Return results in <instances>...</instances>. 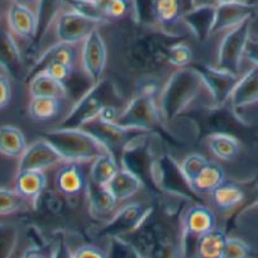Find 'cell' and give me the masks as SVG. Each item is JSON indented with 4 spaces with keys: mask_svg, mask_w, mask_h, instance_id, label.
<instances>
[{
    "mask_svg": "<svg viewBox=\"0 0 258 258\" xmlns=\"http://www.w3.org/2000/svg\"><path fill=\"white\" fill-rule=\"evenodd\" d=\"M18 244V229L14 225L0 223V258L13 255Z\"/></svg>",
    "mask_w": 258,
    "mask_h": 258,
    "instance_id": "cell-35",
    "label": "cell"
},
{
    "mask_svg": "<svg viewBox=\"0 0 258 258\" xmlns=\"http://www.w3.org/2000/svg\"><path fill=\"white\" fill-rule=\"evenodd\" d=\"M41 73H44L46 75L51 76V78L66 84L69 80H70L71 76H73L74 66L64 63V62L53 61V62H49V63L47 64L46 68H44Z\"/></svg>",
    "mask_w": 258,
    "mask_h": 258,
    "instance_id": "cell-38",
    "label": "cell"
},
{
    "mask_svg": "<svg viewBox=\"0 0 258 258\" xmlns=\"http://www.w3.org/2000/svg\"><path fill=\"white\" fill-rule=\"evenodd\" d=\"M217 4H229V3H235L238 0H215Z\"/></svg>",
    "mask_w": 258,
    "mask_h": 258,
    "instance_id": "cell-46",
    "label": "cell"
},
{
    "mask_svg": "<svg viewBox=\"0 0 258 258\" xmlns=\"http://www.w3.org/2000/svg\"><path fill=\"white\" fill-rule=\"evenodd\" d=\"M57 190L68 198L78 197L85 191L88 180L80 162H68L58 168L54 177Z\"/></svg>",
    "mask_w": 258,
    "mask_h": 258,
    "instance_id": "cell-15",
    "label": "cell"
},
{
    "mask_svg": "<svg viewBox=\"0 0 258 258\" xmlns=\"http://www.w3.org/2000/svg\"><path fill=\"white\" fill-rule=\"evenodd\" d=\"M250 247L240 238H228L223 258H244L249 255Z\"/></svg>",
    "mask_w": 258,
    "mask_h": 258,
    "instance_id": "cell-39",
    "label": "cell"
},
{
    "mask_svg": "<svg viewBox=\"0 0 258 258\" xmlns=\"http://www.w3.org/2000/svg\"><path fill=\"white\" fill-rule=\"evenodd\" d=\"M61 162H64L63 157L54 150L51 143H48L43 138V140L36 141L31 146H27L23 155L19 157L18 171H44Z\"/></svg>",
    "mask_w": 258,
    "mask_h": 258,
    "instance_id": "cell-11",
    "label": "cell"
},
{
    "mask_svg": "<svg viewBox=\"0 0 258 258\" xmlns=\"http://www.w3.org/2000/svg\"><path fill=\"white\" fill-rule=\"evenodd\" d=\"M203 95L212 99L199 71L191 66L178 68L171 74L160 94L158 106L162 119L170 123Z\"/></svg>",
    "mask_w": 258,
    "mask_h": 258,
    "instance_id": "cell-1",
    "label": "cell"
},
{
    "mask_svg": "<svg viewBox=\"0 0 258 258\" xmlns=\"http://www.w3.org/2000/svg\"><path fill=\"white\" fill-rule=\"evenodd\" d=\"M214 228H217V218L209 208L197 205L186 212L183 218V230L186 234L199 238Z\"/></svg>",
    "mask_w": 258,
    "mask_h": 258,
    "instance_id": "cell-21",
    "label": "cell"
},
{
    "mask_svg": "<svg viewBox=\"0 0 258 258\" xmlns=\"http://www.w3.org/2000/svg\"><path fill=\"white\" fill-rule=\"evenodd\" d=\"M208 162L209 161L207 158L203 157L202 155H198V153H192V155H188L187 157H185L180 167L185 178L190 183V186L192 181L198 177V175L202 172L203 168L208 165Z\"/></svg>",
    "mask_w": 258,
    "mask_h": 258,
    "instance_id": "cell-36",
    "label": "cell"
},
{
    "mask_svg": "<svg viewBox=\"0 0 258 258\" xmlns=\"http://www.w3.org/2000/svg\"><path fill=\"white\" fill-rule=\"evenodd\" d=\"M230 103L235 109L252 105L258 101V64L253 63L252 68L238 79L232 94Z\"/></svg>",
    "mask_w": 258,
    "mask_h": 258,
    "instance_id": "cell-17",
    "label": "cell"
},
{
    "mask_svg": "<svg viewBox=\"0 0 258 258\" xmlns=\"http://www.w3.org/2000/svg\"><path fill=\"white\" fill-rule=\"evenodd\" d=\"M61 111V99L53 96H32L28 113L33 120L47 121L56 118Z\"/></svg>",
    "mask_w": 258,
    "mask_h": 258,
    "instance_id": "cell-29",
    "label": "cell"
},
{
    "mask_svg": "<svg viewBox=\"0 0 258 258\" xmlns=\"http://www.w3.org/2000/svg\"><path fill=\"white\" fill-rule=\"evenodd\" d=\"M250 22L252 18H248L238 26L228 29L227 34L222 38L218 48L217 64H215L217 68L237 75L239 74L245 47L249 41Z\"/></svg>",
    "mask_w": 258,
    "mask_h": 258,
    "instance_id": "cell-5",
    "label": "cell"
},
{
    "mask_svg": "<svg viewBox=\"0 0 258 258\" xmlns=\"http://www.w3.org/2000/svg\"><path fill=\"white\" fill-rule=\"evenodd\" d=\"M81 68L91 84H96L103 79L106 64V46L98 28L91 31L81 42L80 48Z\"/></svg>",
    "mask_w": 258,
    "mask_h": 258,
    "instance_id": "cell-6",
    "label": "cell"
},
{
    "mask_svg": "<svg viewBox=\"0 0 258 258\" xmlns=\"http://www.w3.org/2000/svg\"><path fill=\"white\" fill-rule=\"evenodd\" d=\"M161 119L162 115L153 96V91L145 90L131 100V103L116 115L114 123L123 128L145 132L157 126Z\"/></svg>",
    "mask_w": 258,
    "mask_h": 258,
    "instance_id": "cell-4",
    "label": "cell"
},
{
    "mask_svg": "<svg viewBox=\"0 0 258 258\" xmlns=\"http://www.w3.org/2000/svg\"><path fill=\"white\" fill-rule=\"evenodd\" d=\"M29 94L31 96H53V98H64L68 95L66 84L38 73L29 80Z\"/></svg>",
    "mask_w": 258,
    "mask_h": 258,
    "instance_id": "cell-26",
    "label": "cell"
},
{
    "mask_svg": "<svg viewBox=\"0 0 258 258\" xmlns=\"http://www.w3.org/2000/svg\"><path fill=\"white\" fill-rule=\"evenodd\" d=\"M12 99V85L8 75H0V109L6 108Z\"/></svg>",
    "mask_w": 258,
    "mask_h": 258,
    "instance_id": "cell-41",
    "label": "cell"
},
{
    "mask_svg": "<svg viewBox=\"0 0 258 258\" xmlns=\"http://www.w3.org/2000/svg\"><path fill=\"white\" fill-rule=\"evenodd\" d=\"M81 43H64V42H56V43L51 44L48 48L44 49L38 58L34 61L29 70L27 71L26 80L29 81L34 75L41 73L49 62L58 61L64 62V63L71 64L75 68L76 62H78L79 57H80V51H79L78 46Z\"/></svg>",
    "mask_w": 258,
    "mask_h": 258,
    "instance_id": "cell-13",
    "label": "cell"
},
{
    "mask_svg": "<svg viewBox=\"0 0 258 258\" xmlns=\"http://www.w3.org/2000/svg\"><path fill=\"white\" fill-rule=\"evenodd\" d=\"M64 6L71 11L81 14L89 19H93L96 23L103 24L109 21L105 14L96 7L93 0H64Z\"/></svg>",
    "mask_w": 258,
    "mask_h": 258,
    "instance_id": "cell-33",
    "label": "cell"
},
{
    "mask_svg": "<svg viewBox=\"0 0 258 258\" xmlns=\"http://www.w3.org/2000/svg\"><path fill=\"white\" fill-rule=\"evenodd\" d=\"M153 16L158 26L173 28L182 19V0H153Z\"/></svg>",
    "mask_w": 258,
    "mask_h": 258,
    "instance_id": "cell-24",
    "label": "cell"
},
{
    "mask_svg": "<svg viewBox=\"0 0 258 258\" xmlns=\"http://www.w3.org/2000/svg\"><path fill=\"white\" fill-rule=\"evenodd\" d=\"M0 68L14 80L26 79L22 52L8 28L0 23Z\"/></svg>",
    "mask_w": 258,
    "mask_h": 258,
    "instance_id": "cell-12",
    "label": "cell"
},
{
    "mask_svg": "<svg viewBox=\"0 0 258 258\" xmlns=\"http://www.w3.org/2000/svg\"><path fill=\"white\" fill-rule=\"evenodd\" d=\"M64 6V0H38L36 7L37 33L34 38V46H38L46 37L52 24L54 23L61 9Z\"/></svg>",
    "mask_w": 258,
    "mask_h": 258,
    "instance_id": "cell-23",
    "label": "cell"
},
{
    "mask_svg": "<svg viewBox=\"0 0 258 258\" xmlns=\"http://www.w3.org/2000/svg\"><path fill=\"white\" fill-rule=\"evenodd\" d=\"M119 170L113 153H103L93 161L90 167V180L99 185L106 186Z\"/></svg>",
    "mask_w": 258,
    "mask_h": 258,
    "instance_id": "cell-31",
    "label": "cell"
},
{
    "mask_svg": "<svg viewBox=\"0 0 258 258\" xmlns=\"http://www.w3.org/2000/svg\"><path fill=\"white\" fill-rule=\"evenodd\" d=\"M27 203L28 200L22 198L16 190L0 187V215H9L21 212L26 208Z\"/></svg>",
    "mask_w": 258,
    "mask_h": 258,
    "instance_id": "cell-34",
    "label": "cell"
},
{
    "mask_svg": "<svg viewBox=\"0 0 258 258\" xmlns=\"http://www.w3.org/2000/svg\"><path fill=\"white\" fill-rule=\"evenodd\" d=\"M106 253L99 247L91 244H85L79 247L78 249L74 252V257L76 258H86V257H93V258H101L105 257Z\"/></svg>",
    "mask_w": 258,
    "mask_h": 258,
    "instance_id": "cell-42",
    "label": "cell"
},
{
    "mask_svg": "<svg viewBox=\"0 0 258 258\" xmlns=\"http://www.w3.org/2000/svg\"><path fill=\"white\" fill-rule=\"evenodd\" d=\"M43 138L66 162H89L109 150L84 128H59L43 133Z\"/></svg>",
    "mask_w": 258,
    "mask_h": 258,
    "instance_id": "cell-2",
    "label": "cell"
},
{
    "mask_svg": "<svg viewBox=\"0 0 258 258\" xmlns=\"http://www.w3.org/2000/svg\"><path fill=\"white\" fill-rule=\"evenodd\" d=\"M244 56H247V58L252 61L253 63L258 64V39L249 38L247 47H245Z\"/></svg>",
    "mask_w": 258,
    "mask_h": 258,
    "instance_id": "cell-43",
    "label": "cell"
},
{
    "mask_svg": "<svg viewBox=\"0 0 258 258\" xmlns=\"http://www.w3.org/2000/svg\"><path fill=\"white\" fill-rule=\"evenodd\" d=\"M194 58L192 49L185 43H176L171 46L167 51V59L172 66L185 68L191 63Z\"/></svg>",
    "mask_w": 258,
    "mask_h": 258,
    "instance_id": "cell-37",
    "label": "cell"
},
{
    "mask_svg": "<svg viewBox=\"0 0 258 258\" xmlns=\"http://www.w3.org/2000/svg\"><path fill=\"white\" fill-rule=\"evenodd\" d=\"M7 22L14 34L21 38L34 41L37 33L36 11L23 4L13 3L7 13Z\"/></svg>",
    "mask_w": 258,
    "mask_h": 258,
    "instance_id": "cell-16",
    "label": "cell"
},
{
    "mask_svg": "<svg viewBox=\"0 0 258 258\" xmlns=\"http://www.w3.org/2000/svg\"><path fill=\"white\" fill-rule=\"evenodd\" d=\"M224 180L225 173L222 166L214 162H208L198 177L192 181L191 187L195 192L212 194L218 186L224 182Z\"/></svg>",
    "mask_w": 258,
    "mask_h": 258,
    "instance_id": "cell-28",
    "label": "cell"
},
{
    "mask_svg": "<svg viewBox=\"0 0 258 258\" xmlns=\"http://www.w3.org/2000/svg\"><path fill=\"white\" fill-rule=\"evenodd\" d=\"M152 209L142 203H131L114 213L99 232L100 237H120L135 230L151 214Z\"/></svg>",
    "mask_w": 258,
    "mask_h": 258,
    "instance_id": "cell-7",
    "label": "cell"
},
{
    "mask_svg": "<svg viewBox=\"0 0 258 258\" xmlns=\"http://www.w3.org/2000/svg\"><path fill=\"white\" fill-rule=\"evenodd\" d=\"M227 239L225 233L217 228L204 233L198 238V254L204 258H223Z\"/></svg>",
    "mask_w": 258,
    "mask_h": 258,
    "instance_id": "cell-27",
    "label": "cell"
},
{
    "mask_svg": "<svg viewBox=\"0 0 258 258\" xmlns=\"http://www.w3.org/2000/svg\"><path fill=\"white\" fill-rule=\"evenodd\" d=\"M85 191L88 194L90 213L94 218H98V219L105 218L115 210L118 200L110 192L108 186L99 185L89 180Z\"/></svg>",
    "mask_w": 258,
    "mask_h": 258,
    "instance_id": "cell-19",
    "label": "cell"
},
{
    "mask_svg": "<svg viewBox=\"0 0 258 258\" xmlns=\"http://www.w3.org/2000/svg\"><path fill=\"white\" fill-rule=\"evenodd\" d=\"M194 68L199 71L204 79L214 105L222 106L229 100L230 94L239 79L237 74L222 70L217 66H210V64L198 63Z\"/></svg>",
    "mask_w": 258,
    "mask_h": 258,
    "instance_id": "cell-9",
    "label": "cell"
},
{
    "mask_svg": "<svg viewBox=\"0 0 258 258\" xmlns=\"http://www.w3.org/2000/svg\"><path fill=\"white\" fill-rule=\"evenodd\" d=\"M208 147L213 155L223 161H232L239 155L240 145L234 137L225 133H214L207 140Z\"/></svg>",
    "mask_w": 258,
    "mask_h": 258,
    "instance_id": "cell-30",
    "label": "cell"
},
{
    "mask_svg": "<svg viewBox=\"0 0 258 258\" xmlns=\"http://www.w3.org/2000/svg\"><path fill=\"white\" fill-rule=\"evenodd\" d=\"M252 17L253 8L247 4L239 3V2L229 4H218L215 7L214 22H213L212 31H210V37L223 31H228Z\"/></svg>",
    "mask_w": 258,
    "mask_h": 258,
    "instance_id": "cell-14",
    "label": "cell"
},
{
    "mask_svg": "<svg viewBox=\"0 0 258 258\" xmlns=\"http://www.w3.org/2000/svg\"><path fill=\"white\" fill-rule=\"evenodd\" d=\"M27 148L26 137L14 125L0 126V153L7 157L19 158Z\"/></svg>",
    "mask_w": 258,
    "mask_h": 258,
    "instance_id": "cell-25",
    "label": "cell"
},
{
    "mask_svg": "<svg viewBox=\"0 0 258 258\" xmlns=\"http://www.w3.org/2000/svg\"><path fill=\"white\" fill-rule=\"evenodd\" d=\"M106 186L116 198V200H126L129 198L135 197L136 194L141 190L142 180L132 170L126 167H119L118 172L114 175V177Z\"/></svg>",
    "mask_w": 258,
    "mask_h": 258,
    "instance_id": "cell-22",
    "label": "cell"
},
{
    "mask_svg": "<svg viewBox=\"0 0 258 258\" xmlns=\"http://www.w3.org/2000/svg\"><path fill=\"white\" fill-rule=\"evenodd\" d=\"M123 105L118 89L111 81L103 80L93 84L90 89L81 96L69 114L62 119V128H83L88 121L100 115L109 106Z\"/></svg>",
    "mask_w": 258,
    "mask_h": 258,
    "instance_id": "cell-3",
    "label": "cell"
},
{
    "mask_svg": "<svg viewBox=\"0 0 258 258\" xmlns=\"http://www.w3.org/2000/svg\"><path fill=\"white\" fill-rule=\"evenodd\" d=\"M53 24L57 42L64 43H81L88 34L99 26L95 21L86 18L71 9L61 12Z\"/></svg>",
    "mask_w": 258,
    "mask_h": 258,
    "instance_id": "cell-8",
    "label": "cell"
},
{
    "mask_svg": "<svg viewBox=\"0 0 258 258\" xmlns=\"http://www.w3.org/2000/svg\"><path fill=\"white\" fill-rule=\"evenodd\" d=\"M212 200L220 210H229L237 207L244 199V191L237 185L225 183L218 186L212 194Z\"/></svg>",
    "mask_w": 258,
    "mask_h": 258,
    "instance_id": "cell-32",
    "label": "cell"
},
{
    "mask_svg": "<svg viewBox=\"0 0 258 258\" xmlns=\"http://www.w3.org/2000/svg\"><path fill=\"white\" fill-rule=\"evenodd\" d=\"M83 128L88 131L89 133H91L94 137L98 138L108 148L109 152L113 153V155L129 142L131 136L142 132V131H136V129L123 128L114 121L104 119L100 115L96 116L93 120L88 121Z\"/></svg>",
    "mask_w": 258,
    "mask_h": 258,
    "instance_id": "cell-10",
    "label": "cell"
},
{
    "mask_svg": "<svg viewBox=\"0 0 258 258\" xmlns=\"http://www.w3.org/2000/svg\"><path fill=\"white\" fill-rule=\"evenodd\" d=\"M47 178L43 171H18L14 181V190L28 202L34 203L46 188Z\"/></svg>",
    "mask_w": 258,
    "mask_h": 258,
    "instance_id": "cell-20",
    "label": "cell"
},
{
    "mask_svg": "<svg viewBox=\"0 0 258 258\" xmlns=\"http://www.w3.org/2000/svg\"><path fill=\"white\" fill-rule=\"evenodd\" d=\"M13 3H18V4H23V6L27 7H37V3H38V0H12Z\"/></svg>",
    "mask_w": 258,
    "mask_h": 258,
    "instance_id": "cell-45",
    "label": "cell"
},
{
    "mask_svg": "<svg viewBox=\"0 0 258 258\" xmlns=\"http://www.w3.org/2000/svg\"><path fill=\"white\" fill-rule=\"evenodd\" d=\"M133 12L132 0H113L105 11L108 19H120Z\"/></svg>",
    "mask_w": 258,
    "mask_h": 258,
    "instance_id": "cell-40",
    "label": "cell"
},
{
    "mask_svg": "<svg viewBox=\"0 0 258 258\" xmlns=\"http://www.w3.org/2000/svg\"><path fill=\"white\" fill-rule=\"evenodd\" d=\"M93 2L96 4V7H98V8L100 9L104 14H105L106 8H108L109 4H110L113 0H93Z\"/></svg>",
    "mask_w": 258,
    "mask_h": 258,
    "instance_id": "cell-44",
    "label": "cell"
},
{
    "mask_svg": "<svg viewBox=\"0 0 258 258\" xmlns=\"http://www.w3.org/2000/svg\"><path fill=\"white\" fill-rule=\"evenodd\" d=\"M215 6L200 4L182 16V21L190 28L194 36L200 41H205L210 37L213 22H214Z\"/></svg>",
    "mask_w": 258,
    "mask_h": 258,
    "instance_id": "cell-18",
    "label": "cell"
},
{
    "mask_svg": "<svg viewBox=\"0 0 258 258\" xmlns=\"http://www.w3.org/2000/svg\"><path fill=\"white\" fill-rule=\"evenodd\" d=\"M255 204H258V199H257V202H255Z\"/></svg>",
    "mask_w": 258,
    "mask_h": 258,
    "instance_id": "cell-47",
    "label": "cell"
}]
</instances>
